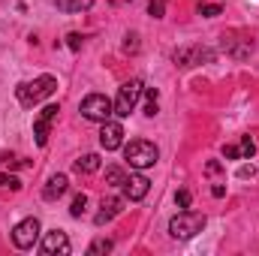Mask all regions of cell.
I'll list each match as a JSON object with an SVG mask.
<instances>
[{
    "mask_svg": "<svg viewBox=\"0 0 259 256\" xmlns=\"http://www.w3.org/2000/svg\"><path fill=\"white\" fill-rule=\"evenodd\" d=\"M58 91V78L55 75H39V78H33V81H21L18 88H15V97H18V103L24 106V109H33V106H39L46 97H52Z\"/></svg>",
    "mask_w": 259,
    "mask_h": 256,
    "instance_id": "cell-1",
    "label": "cell"
},
{
    "mask_svg": "<svg viewBox=\"0 0 259 256\" xmlns=\"http://www.w3.org/2000/svg\"><path fill=\"white\" fill-rule=\"evenodd\" d=\"M124 160H127L133 169L145 172V169H151V166L160 160V151H157V145L148 142V139H133V142L124 145Z\"/></svg>",
    "mask_w": 259,
    "mask_h": 256,
    "instance_id": "cell-2",
    "label": "cell"
},
{
    "mask_svg": "<svg viewBox=\"0 0 259 256\" xmlns=\"http://www.w3.org/2000/svg\"><path fill=\"white\" fill-rule=\"evenodd\" d=\"M205 229V214H199V211H190V208H184V211H178L172 220H169V235L172 238H178V241H187V238H193Z\"/></svg>",
    "mask_w": 259,
    "mask_h": 256,
    "instance_id": "cell-3",
    "label": "cell"
},
{
    "mask_svg": "<svg viewBox=\"0 0 259 256\" xmlns=\"http://www.w3.org/2000/svg\"><path fill=\"white\" fill-rule=\"evenodd\" d=\"M81 118L94 121V124H106L112 115H115V100H109L106 94H88L78 106Z\"/></svg>",
    "mask_w": 259,
    "mask_h": 256,
    "instance_id": "cell-4",
    "label": "cell"
},
{
    "mask_svg": "<svg viewBox=\"0 0 259 256\" xmlns=\"http://www.w3.org/2000/svg\"><path fill=\"white\" fill-rule=\"evenodd\" d=\"M142 94H145L142 78H130V81H124V84L118 88V97H115V115H118V118H130V112L139 106Z\"/></svg>",
    "mask_w": 259,
    "mask_h": 256,
    "instance_id": "cell-5",
    "label": "cell"
},
{
    "mask_svg": "<svg viewBox=\"0 0 259 256\" xmlns=\"http://www.w3.org/2000/svg\"><path fill=\"white\" fill-rule=\"evenodd\" d=\"M36 238H39V220H36V217H24L21 223H15V229H12V244H15L18 250H30V247L36 244Z\"/></svg>",
    "mask_w": 259,
    "mask_h": 256,
    "instance_id": "cell-6",
    "label": "cell"
},
{
    "mask_svg": "<svg viewBox=\"0 0 259 256\" xmlns=\"http://www.w3.org/2000/svg\"><path fill=\"white\" fill-rule=\"evenodd\" d=\"M58 112H61V106L49 103V106L36 115V121H33V136H36V145H39V148L49 145V130H52V124L58 121Z\"/></svg>",
    "mask_w": 259,
    "mask_h": 256,
    "instance_id": "cell-7",
    "label": "cell"
},
{
    "mask_svg": "<svg viewBox=\"0 0 259 256\" xmlns=\"http://www.w3.org/2000/svg\"><path fill=\"white\" fill-rule=\"evenodd\" d=\"M220 39H223V52L232 55V58H238V61L253 52V39L244 36V33H238V30H229V33H223Z\"/></svg>",
    "mask_w": 259,
    "mask_h": 256,
    "instance_id": "cell-8",
    "label": "cell"
},
{
    "mask_svg": "<svg viewBox=\"0 0 259 256\" xmlns=\"http://www.w3.org/2000/svg\"><path fill=\"white\" fill-rule=\"evenodd\" d=\"M214 61V52L211 49H202V46H190V49H181L175 52V64L178 66H199V64H211Z\"/></svg>",
    "mask_w": 259,
    "mask_h": 256,
    "instance_id": "cell-9",
    "label": "cell"
},
{
    "mask_svg": "<svg viewBox=\"0 0 259 256\" xmlns=\"http://www.w3.org/2000/svg\"><path fill=\"white\" fill-rule=\"evenodd\" d=\"M42 253L46 256H66L69 253V235L64 229H52L42 238Z\"/></svg>",
    "mask_w": 259,
    "mask_h": 256,
    "instance_id": "cell-10",
    "label": "cell"
},
{
    "mask_svg": "<svg viewBox=\"0 0 259 256\" xmlns=\"http://www.w3.org/2000/svg\"><path fill=\"white\" fill-rule=\"evenodd\" d=\"M100 145L106 148V151H118L121 145H124V127H121V121H106L103 130H100Z\"/></svg>",
    "mask_w": 259,
    "mask_h": 256,
    "instance_id": "cell-11",
    "label": "cell"
},
{
    "mask_svg": "<svg viewBox=\"0 0 259 256\" xmlns=\"http://www.w3.org/2000/svg\"><path fill=\"white\" fill-rule=\"evenodd\" d=\"M148 190H151V181L145 175H130L127 181H124V196H127L130 202H142L148 196Z\"/></svg>",
    "mask_w": 259,
    "mask_h": 256,
    "instance_id": "cell-12",
    "label": "cell"
},
{
    "mask_svg": "<svg viewBox=\"0 0 259 256\" xmlns=\"http://www.w3.org/2000/svg\"><path fill=\"white\" fill-rule=\"evenodd\" d=\"M121 211H124V199H121V196H109V199H103V202H100V214H97V226L115 220Z\"/></svg>",
    "mask_w": 259,
    "mask_h": 256,
    "instance_id": "cell-13",
    "label": "cell"
},
{
    "mask_svg": "<svg viewBox=\"0 0 259 256\" xmlns=\"http://www.w3.org/2000/svg\"><path fill=\"white\" fill-rule=\"evenodd\" d=\"M66 190H69V178H66V175H52V178L46 181V187H42V196H46L49 202H55V199H61Z\"/></svg>",
    "mask_w": 259,
    "mask_h": 256,
    "instance_id": "cell-14",
    "label": "cell"
},
{
    "mask_svg": "<svg viewBox=\"0 0 259 256\" xmlns=\"http://www.w3.org/2000/svg\"><path fill=\"white\" fill-rule=\"evenodd\" d=\"M100 169V154H84L75 160V172H84V175H94Z\"/></svg>",
    "mask_w": 259,
    "mask_h": 256,
    "instance_id": "cell-15",
    "label": "cell"
},
{
    "mask_svg": "<svg viewBox=\"0 0 259 256\" xmlns=\"http://www.w3.org/2000/svg\"><path fill=\"white\" fill-rule=\"evenodd\" d=\"M124 181H127V175H124L121 166H109L106 169V184L109 187H124Z\"/></svg>",
    "mask_w": 259,
    "mask_h": 256,
    "instance_id": "cell-16",
    "label": "cell"
},
{
    "mask_svg": "<svg viewBox=\"0 0 259 256\" xmlns=\"http://www.w3.org/2000/svg\"><path fill=\"white\" fill-rule=\"evenodd\" d=\"M112 247H115V244H112V238H97V241H94V244L88 247V253H91V256H100V253H112Z\"/></svg>",
    "mask_w": 259,
    "mask_h": 256,
    "instance_id": "cell-17",
    "label": "cell"
},
{
    "mask_svg": "<svg viewBox=\"0 0 259 256\" xmlns=\"http://www.w3.org/2000/svg\"><path fill=\"white\" fill-rule=\"evenodd\" d=\"M157 100H160V94H157V88H151V91H148V103H145V115H148V118H154V115L160 112V103H157Z\"/></svg>",
    "mask_w": 259,
    "mask_h": 256,
    "instance_id": "cell-18",
    "label": "cell"
},
{
    "mask_svg": "<svg viewBox=\"0 0 259 256\" xmlns=\"http://www.w3.org/2000/svg\"><path fill=\"white\" fill-rule=\"evenodd\" d=\"M238 151H241V160H250V157L256 154V145H253V139H250V136H241V142H238Z\"/></svg>",
    "mask_w": 259,
    "mask_h": 256,
    "instance_id": "cell-19",
    "label": "cell"
},
{
    "mask_svg": "<svg viewBox=\"0 0 259 256\" xmlns=\"http://www.w3.org/2000/svg\"><path fill=\"white\" fill-rule=\"evenodd\" d=\"M84 208H88V196L78 193V196L72 199V205H69V214H72V217H84Z\"/></svg>",
    "mask_w": 259,
    "mask_h": 256,
    "instance_id": "cell-20",
    "label": "cell"
},
{
    "mask_svg": "<svg viewBox=\"0 0 259 256\" xmlns=\"http://www.w3.org/2000/svg\"><path fill=\"white\" fill-rule=\"evenodd\" d=\"M199 15L217 18V15H223V6H220V3H199Z\"/></svg>",
    "mask_w": 259,
    "mask_h": 256,
    "instance_id": "cell-21",
    "label": "cell"
},
{
    "mask_svg": "<svg viewBox=\"0 0 259 256\" xmlns=\"http://www.w3.org/2000/svg\"><path fill=\"white\" fill-rule=\"evenodd\" d=\"M166 3H169V0H148V12H151L154 18H163V15H166Z\"/></svg>",
    "mask_w": 259,
    "mask_h": 256,
    "instance_id": "cell-22",
    "label": "cell"
},
{
    "mask_svg": "<svg viewBox=\"0 0 259 256\" xmlns=\"http://www.w3.org/2000/svg\"><path fill=\"white\" fill-rule=\"evenodd\" d=\"M0 190H21V181L15 175H0Z\"/></svg>",
    "mask_w": 259,
    "mask_h": 256,
    "instance_id": "cell-23",
    "label": "cell"
},
{
    "mask_svg": "<svg viewBox=\"0 0 259 256\" xmlns=\"http://www.w3.org/2000/svg\"><path fill=\"white\" fill-rule=\"evenodd\" d=\"M124 52L127 55H136L139 52V33H127L124 36Z\"/></svg>",
    "mask_w": 259,
    "mask_h": 256,
    "instance_id": "cell-24",
    "label": "cell"
},
{
    "mask_svg": "<svg viewBox=\"0 0 259 256\" xmlns=\"http://www.w3.org/2000/svg\"><path fill=\"white\" fill-rule=\"evenodd\" d=\"M175 205L184 211V208H190V190H178L175 193Z\"/></svg>",
    "mask_w": 259,
    "mask_h": 256,
    "instance_id": "cell-25",
    "label": "cell"
},
{
    "mask_svg": "<svg viewBox=\"0 0 259 256\" xmlns=\"http://www.w3.org/2000/svg\"><path fill=\"white\" fill-rule=\"evenodd\" d=\"M223 157H226V160H241L238 145H223Z\"/></svg>",
    "mask_w": 259,
    "mask_h": 256,
    "instance_id": "cell-26",
    "label": "cell"
},
{
    "mask_svg": "<svg viewBox=\"0 0 259 256\" xmlns=\"http://www.w3.org/2000/svg\"><path fill=\"white\" fill-rule=\"evenodd\" d=\"M66 46H69L72 52H78V49H81V33H69V36H66Z\"/></svg>",
    "mask_w": 259,
    "mask_h": 256,
    "instance_id": "cell-27",
    "label": "cell"
},
{
    "mask_svg": "<svg viewBox=\"0 0 259 256\" xmlns=\"http://www.w3.org/2000/svg\"><path fill=\"white\" fill-rule=\"evenodd\" d=\"M94 6V0H72V12H88Z\"/></svg>",
    "mask_w": 259,
    "mask_h": 256,
    "instance_id": "cell-28",
    "label": "cell"
},
{
    "mask_svg": "<svg viewBox=\"0 0 259 256\" xmlns=\"http://www.w3.org/2000/svg\"><path fill=\"white\" fill-rule=\"evenodd\" d=\"M58 9H64V12H72V0H52Z\"/></svg>",
    "mask_w": 259,
    "mask_h": 256,
    "instance_id": "cell-29",
    "label": "cell"
},
{
    "mask_svg": "<svg viewBox=\"0 0 259 256\" xmlns=\"http://www.w3.org/2000/svg\"><path fill=\"white\" fill-rule=\"evenodd\" d=\"M211 196H214V199H223V196H226V187H223V184H214V187H211Z\"/></svg>",
    "mask_w": 259,
    "mask_h": 256,
    "instance_id": "cell-30",
    "label": "cell"
},
{
    "mask_svg": "<svg viewBox=\"0 0 259 256\" xmlns=\"http://www.w3.org/2000/svg\"><path fill=\"white\" fill-rule=\"evenodd\" d=\"M205 172H208V175H217V172H220V163H217V160H211V163L205 166Z\"/></svg>",
    "mask_w": 259,
    "mask_h": 256,
    "instance_id": "cell-31",
    "label": "cell"
}]
</instances>
